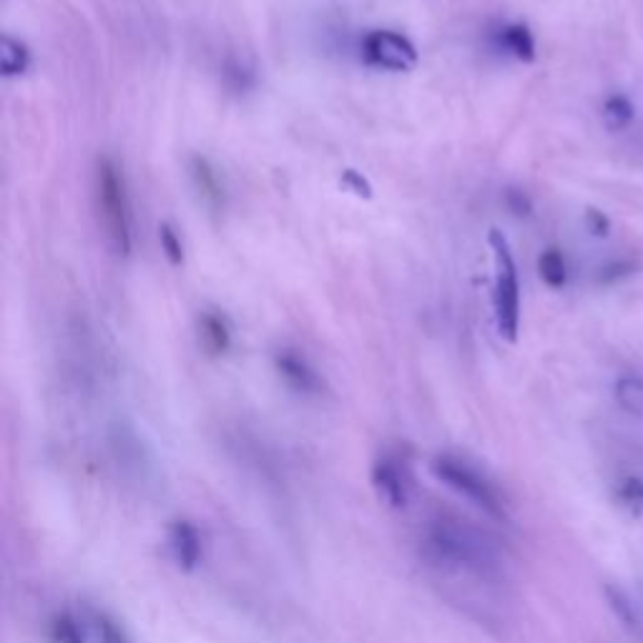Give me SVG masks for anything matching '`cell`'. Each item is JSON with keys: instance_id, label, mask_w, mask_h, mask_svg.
<instances>
[{"instance_id": "14", "label": "cell", "mask_w": 643, "mask_h": 643, "mask_svg": "<svg viewBox=\"0 0 643 643\" xmlns=\"http://www.w3.org/2000/svg\"><path fill=\"white\" fill-rule=\"evenodd\" d=\"M603 598H606L608 611H611L613 616H616V621L621 623V626L626 628V631L633 633V631H638V628H641V618H638L636 606H633L631 598H628L626 593L621 591V588L611 586V583H608V586H603Z\"/></svg>"}, {"instance_id": "8", "label": "cell", "mask_w": 643, "mask_h": 643, "mask_svg": "<svg viewBox=\"0 0 643 643\" xmlns=\"http://www.w3.org/2000/svg\"><path fill=\"white\" fill-rule=\"evenodd\" d=\"M274 365H277L279 375L284 377V382H287L292 390L302 392V395H317V392L322 390V380H319V375L312 370V365H309L304 357L297 355V352L292 350L279 352Z\"/></svg>"}, {"instance_id": "6", "label": "cell", "mask_w": 643, "mask_h": 643, "mask_svg": "<svg viewBox=\"0 0 643 643\" xmlns=\"http://www.w3.org/2000/svg\"><path fill=\"white\" fill-rule=\"evenodd\" d=\"M372 485H375L380 500H385L390 508H405L410 498V483H407L405 468H400L395 458L382 455L372 465Z\"/></svg>"}, {"instance_id": "9", "label": "cell", "mask_w": 643, "mask_h": 643, "mask_svg": "<svg viewBox=\"0 0 643 643\" xmlns=\"http://www.w3.org/2000/svg\"><path fill=\"white\" fill-rule=\"evenodd\" d=\"M498 43L505 53L523 63L535 61V38L525 23H508L498 31Z\"/></svg>"}, {"instance_id": "19", "label": "cell", "mask_w": 643, "mask_h": 643, "mask_svg": "<svg viewBox=\"0 0 643 643\" xmlns=\"http://www.w3.org/2000/svg\"><path fill=\"white\" fill-rule=\"evenodd\" d=\"M616 498L623 508L631 513H643V480L641 478H623L616 488Z\"/></svg>"}, {"instance_id": "15", "label": "cell", "mask_w": 643, "mask_h": 643, "mask_svg": "<svg viewBox=\"0 0 643 643\" xmlns=\"http://www.w3.org/2000/svg\"><path fill=\"white\" fill-rule=\"evenodd\" d=\"M538 274H541L543 282L551 289H563L568 282V264L566 257L558 247H548L546 252L538 257Z\"/></svg>"}, {"instance_id": "20", "label": "cell", "mask_w": 643, "mask_h": 643, "mask_svg": "<svg viewBox=\"0 0 643 643\" xmlns=\"http://www.w3.org/2000/svg\"><path fill=\"white\" fill-rule=\"evenodd\" d=\"M93 628H96V636L101 643H131L124 628L109 613H96L93 616Z\"/></svg>"}, {"instance_id": "12", "label": "cell", "mask_w": 643, "mask_h": 643, "mask_svg": "<svg viewBox=\"0 0 643 643\" xmlns=\"http://www.w3.org/2000/svg\"><path fill=\"white\" fill-rule=\"evenodd\" d=\"M0 68L6 78H21L31 68V51L26 43L13 36H3L0 41Z\"/></svg>"}, {"instance_id": "13", "label": "cell", "mask_w": 643, "mask_h": 643, "mask_svg": "<svg viewBox=\"0 0 643 643\" xmlns=\"http://www.w3.org/2000/svg\"><path fill=\"white\" fill-rule=\"evenodd\" d=\"M613 397L623 412L633 417H643V377L621 375L613 385Z\"/></svg>"}, {"instance_id": "23", "label": "cell", "mask_w": 643, "mask_h": 643, "mask_svg": "<svg viewBox=\"0 0 643 643\" xmlns=\"http://www.w3.org/2000/svg\"><path fill=\"white\" fill-rule=\"evenodd\" d=\"M342 189H347L350 194L360 196V199H372V184L355 169H345L340 176Z\"/></svg>"}, {"instance_id": "11", "label": "cell", "mask_w": 643, "mask_h": 643, "mask_svg": "<svg viewBox=\"0 0 643 643\" xmlns=\"http://www.w3.org/2000/svg\"><path fill=\"white\" fill-rule=\"evenodd\" d=\"M601 119L606 131L621 134V131H626L628 126L633 124V119H636V106H633V101L626 93H611V96L603 101Z\"/></svg>"}, {"instance_id": "22", "label": "cell", "mask_w": 643, "mask_h": 643, "mask_svg": "<svg viewBox=\"0 0 643 643\" xmlns=\"http://www.w3.org/2000/svg\"><path fill=\"white\" fill-rule=\"evenodd\" d=\"M583 222H586V229L591 237L606 239L611 234V219H608L606 211H601L598 206H588L586 214H583Z\"/></svg>"}, {"instance_id": "21", "label": "cell", "mask_w": 643, "mask_h": 643, "mask_svg": "<svg viewBox=\"0 0 643 643\" xmlns=\"http://www.w3.org/2000/svg\"><path fill=\"white\" fill-rule=\"evenodd\" d=\"M159 242H161V252L166 254L174 267H181L184 264V244H181V237L176 234V229L171 224H161L159 227Z\"/></svg>"}, {"instance_id": "1", "label": "cell", "mask_w": 643, "mask_h": 643, "mask_svg": "<svg viewBox=\"0 0 643 643\" xmlns=\"http://www.w3.org/2000/svg\"><path fill=\"white\" fill-rule=\"evenodd\" d=\"M422 551L438 566L468 576L488 578L500 568L498 548L488 535L455 518L430 520L422 533Z\"/></svg>"}, {"instance_id": "2", "label": "cell", "mask_w": 643, "mask_h": 643, "mask_svg": "<svg viewBox=\"0 0 643 643\" xmlns=\"http://www.w3.org/2000/svg\"><path fill=\"white\" fill-rule=\"evenodd\" d=\"M96 196H98V211H101L103 227H106V237H109L111 249L119 257H129L131 244V204L129 191H126L124 174L119 166L103 156L98 159L96 169Z\"/></svg>"}, {"instance_id": "4", "label": "cell", "mask_w": 643, "mask_h": 643, "mask_svg": "<svg viewBox=\"0 0 643 643\" xmlns=\"http://www.w3.org/2000/svg\"><path fill=\"white\" fill-rule=\"evenodd\" d=\"M430 468H433V475L440 483L448 485L458 495H463L465 500H470L485 515H490L495 520L508 518L505 503L498 490H495V485L485 475H480L478 470L470 468L468 463H463L460 458H453V455H438Z\"/></svg>"}, {"instance_id": "7", "label": "cell", "mask_w": 643, "mask_h": 643, "mask_svg": "<svg viewBox=\"0 0 643 643\" xmlns=\"http://www.w3.org/2000/svg\"><path fill=\"white\" fill-rule=\"evenodd\" d=\"M169 548L181 571H194L201 561V535L189 520H174L169 528Z\"/></svg>"}, {"instance_id": "3", "label": "cell", "mask_w": 643, "mask_h": 643, "mask_svg": "<svg viewBox=\"0 0 643 643\" xmlns=\"http://www.w3.org/2000/svg\"><path fill=\"white\" fill-rule=\"evenodd\" d=\"M490 249L495 259V287H493V307H495V327L505 342L518 340L520 330V282L518 264L510 252L508 239L503 232L493 229L488 237Z\"/></svg>"}, {"instance_id": "5", "label": "cell", "mask_w": 643, "mask_h": 643, "mask_svg": "<svg viewBox=\"0 0 643 643\" xmlns=\"http://www.w3.org/2000/svg\"><path fill=\"white\" fill-rule=\"evenodd\" d=\"M362 53L370 66L392 73H407L417 66V48L410 38L395 31H372L362 41Z\"/></svg>"}, {"instance_id": "16", "label": "cell", "mask_w": 643, "mask_h": 643, "mask_svg": "<svg viewBox=\"0 0 643 643\" xmlns=\"http://www.w3.org/2000/svg\"><path fill=\"white\" fill-rule=\"evenodd\" d=\"M48 641L51 643H86L81 623L73 613L61 611L48 621Z\"/></svg>"}, {"instance_id": "10", "label": "cell", "mask_w": 643, "mask_h": 643, "mask_svg": "<svg viewBox=\"0 0 643 643\" xmlns=\"http://www.w3.org/2000/svg\"><path fill=\"white\" fill-rule=\"evenodd\" d=\"M199 335H201V345H204L211 355H224V352L232 347V330H229V322L217 312L201 314Z\"/></svg>"}, {"instance_id": "24", "label": "cell", "mask_w": 643, "mask_h": 643, "mask_svg": "<svg viewBox=\"0 0 643 643\" xmlns=\"http://www.w3.org/2000/svg\"><path fill=\"white\" fill-rule=\"evenodd\" d=\"M505 204H508V209L513 211L515 217H528L530 211H533V201H530V196L520 189L505 191Z\"/></svg>"}, {"instance_id": "17", "label": "cell", "mask_w": 643, "mask_h": 643, "mask_svg": "<svg viewBox=\"0 0 643 643\" xmlns=\"http://www.w3.org/2000/svg\"><path fill=\"white\" fill-rule=\"evenodd\" d=\"M191 176H194L199 191L211 204H219V201L224 199V189L222 184H219V176L217 171L211 169L209 161L201 159V156H194V159H191Z\"/></svg>"}, {"instance_id": "18", "label": "cell", "mask_w": 643, "mask_h": 643, "mask_svg": "<svg viewBox=\"0 0 643 643\" xmlns=\"http://www.w3.org/2000/svg\"><path fill=\"white\" fill-rule=\"evenodd\" d=\"M641 272V262L633 257H618L613 262H606L601 269L596 272V284L601 287H613L618 282H626L631 279L633 274Z\"/></svg>"}]
</instances>
